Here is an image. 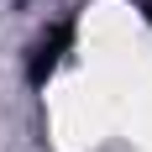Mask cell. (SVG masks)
Listing matches in <instances>:
<instances>
[{"instance_id":"1","label":"cell","mask_w":152,"mask_h":152,"mask_svg":"<svg viewBox=\"0 0 152 152\" xmlns=\"http://www.w3.org/2000/svg\"><path fill=\"white\" fill-rule=\"evenodd\" d=\"M63 47H68V26H58L42 47H37V58H31V74H37V79H42V74H53V63L63 58Z\"/></svg>"},{"instance_id":"2","label":"cell","mask_w":152,"mask_h":152,"mask_svg":"<svg viewBox=\"0 0 152 152\" xmlns=\"http://www.w3.org/2000/svg\"><path fill=\"white\" fill-rule=\"evenodd\" d=\"M142 11H147V21H152V0H142Z\"/></svg>"}]
</instances>
